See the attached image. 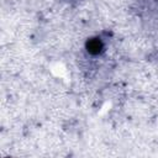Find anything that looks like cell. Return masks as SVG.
I'll use <instances>...</instances> for the list:
<instances>
[{
	"instance_id": "1",
	"label": "cell",
	"mask_w": 158,
	"mask_h": 158,
	"mask_svg": "<svg viewBox=\"0 0 158 158\" xmlns=\"http://www.w3.org/2000/svg\"><path fill=\"white\" fill-rule=\"evenodd\" d=\"M86 48H88V52L90 54H99L101 52V49L104 48V44L101 42L100 38H91L86 43Z\"/></svg>"
}]
</instances>
